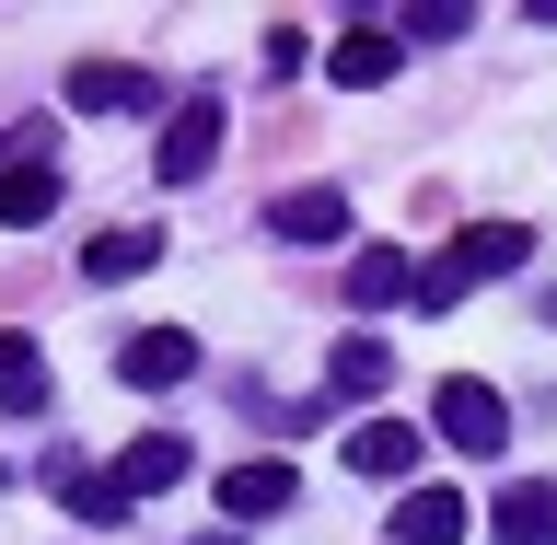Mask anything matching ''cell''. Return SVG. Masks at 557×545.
Returning <instances> with one entry per match:
<instances>
[{
  "label": "cell",
  "mask_w": 557,
  "mask_h": 545,
  "mask_svg": "<svg viewBox=\"0 0 557 545\" xmlns=\"http://www.w3.org/2000/svg\"><path fill=\"white\" fill-rule=\"evenodd\" d=\"M0 407L12 418L47 407V360H35V337H12V325H0Z\"/></svg>",
  "instance_id": "5bb4252c"
},
{
  "label": "cell",
  "mask_w": 557,
  "mask_h": 545,
  "mask_svg": "<svg viewBox=\"0 0 557 545\" xmlns=\"http://www.w3.org/2000/svg\"><path fill=\"white\" fill-rule=\"evenodd\" d=\"M290 499H302L290 465H233V476H221V522H268V511H290Z\"/></svg>",
  "instance_id": "30bf717a"
},
{
  "label": "cell",
  "mask_w": 557,
  "mask_h": 545,
  "mask_svg": "<svg viewBox=\"0 0 557 545\" xmlns=\"http://www.w3.org/2000/svg\"><path fill=\"white\" fill-rule=\"evenodd\" d=\"M430 430H442L453 453H499V442H511V407H499V383H476V372H453L442 395H430Z\"/></svg>",
  "instance_id": "7a4b0ae2"
},
{
  "label": "cell",
  "mask_w": 557,
  "mask_h": 545,
  "mask_svg": "<svg viewBox=\"0 0 557 545\" xmlns=\"http://www.w3.org/2000/svg\"><path fill=\"white\" fill-rule=\"evenodd\" d=\"M116 372H128L139 395H163V383H186V372H198V337H186V325H139V337L116 348Z\"/></svg>",
  "instance_id": "8992f818"
},
{
  "label": "cell",
  "mask_w": 557,
  "mask_h": 545,
  "mask_svg": "<svg viewBox=\"0 0 557 545\" xmlns=\"http://www.w3.org/2000/svg\"><path fill=\"white\" fill-rule=\"evenodd\" d=\"M383 383H395V348L383 337H348L337 360H325V395H383Z\"/></svg>",
  "instance_id": "9a60e30c"
},
{
  "label": "cell",
  "mask_w": 557,
  "mask_h": 545,
  "mask_svg": "<svg viewBox=\"0 0 557 545\" xmlns=\"http://www.w3.org/2000/svg\"><path fill=\"white\" fill-rule=\"evenodd\" d=\"M325 82H348V94H383V82H395V35H383V24H348V35H337V59H325Z\"/></svg>",
  "instance_id": "8fae6325"
},
{
  "label": "cell",
  "mask_w": 557,
  "mask_h": 545,
  "mask_svg": "<svg viewBox=\"0 0 557 545\" xmlns=\"http://www.w3.org/2000/svg\"><path fill=\"white\" fill-rule=\"evenodd\" d=\"M47 209H59V174H47V163H12V174H0V221H12V233H35Z\"/></svg>",
  "instance_id": "2e32d148"
},
{
  "label": "cell",
  "mask_w": 557,
  "mask_h": 545,
  "mask_svg": "<svg viewBox=\"0 0 557 545\" xmlns=\"http://www.w3.org/2000/svg\"><path fill=\"white\" fill-rule=\"evenodd\" d=\"M476 511H465V487H407L395 499V545H465Z\"/></svg>",
  "instance_id": "ba28073f"
},
{
  "label": "cell",
  "mask_w": 557,
  "mask_h": 545,
  "mask_svg": "<svg viewBox=\"0 0 557 545\" xmlns=\"http://www.w3.org/2000/svg\"><path fill=\"white\" fill-rule=\"evenodd\" d=\"M70 104L82 116H128V104H151V70L139 59H82L70 70Z\"/></svg>",
  "instance_id": "9c48e42d"
},
{
  "label": "cell",
  "mask_w": 557,
  "mask_h": 545,
  "mask_svg": "<svg viewBox=\"0 0 557 545\" xmlns=\"http://www.w3.org/2000/svg\"><path fill=\"white\" fill-rule=\"evenodd\" d=\"M522 256H534V233H522V221H476V233H453L442 256H430V268H418V302L442 313V302H465V290H476V278H511Z\"/></svg>",
  "instance_id": "6da1fadb"
},
{
  "label": "cell",
  "mask_w": 557,
  "mask_h": 545,
  "mask_svg": "<svg viewBox=\"0 0 557 545\" xmlns=\"http://www.w3.org/2000/svg\"><path fill=\"white\" fill-rule=\"evenodd\" d=\"M209 151H221V104H209V94H186V104L163 116V151H151V174H163V186H198V174H209Z\"/></svg>",
  "instance_id": "3957f363"
},
{
  "label": "cell",
  "mask_w": 557,
  "mask_h": 545,
  "mask_svg": "<svg viewBox=\"0 0 557 545\" xmlns=\"http://www.w3.org/2000/svg\"><path fill=\"white\" fill-rule=\"evenodd\" d=\"M268 221H278V244H337L348 233V198H337V186H290Z\"/></svg>",
  "instance_id": "7c38bea8"
},
{
  "label": "cell",
  "mask_w": 557,
  "mask_h": 545,
  "mask_svg": "<svg viewBox=\"0 0 557 545\" xmlns=\"http://www.w3.org/2000/svg\"><path fill=\"white\" fill-rule=\"evenodd\" d=\"M174 476H186V442H174V430H139V442L116 453V476H104V487H116V499L139 511V499H163Z\"/></svg>",
  "instance_id": "52a82bcc"
},
{
  "label": "cell",
  "mask_w": 557,
  "mask_h": 545,
  "mask_svg": "<svg viewBox=\"0 0 557 545\" xmlns=\"http://www.w3.org/2000/svg\"><path fill=\"white\" fill-rule=\"evenodd\" d=\"M337 453H348V476H383V487H395V476H418V453H430V442H418L407 418H383V407H372Z\"/></svg>",
  "instance_id": "277c9868"
},
{
  "label": "cell",
  "mask_w": 557,
  "mask_h": 545,
  "mask_svg": "<svg viewBox=\"0 0 557 545\" xmlns=\"http://www.w3.org/2000/svg\"><path fill=\"white\" fill-rule=\"evenodd\" d=\"M151 256H163V233H139V221H128V233H104L94 256H82V268H94L104 290H116V278H139V268H151Z\"/></svg>",
  "instance_id": "e0dca14e"
},
{
  "label": "cell",
  "mask_w": 557,
  "mask_h": 545,
  "mask_svg": "<svg viewBox=\"0 0 557 545\" xmlns=\"http://www.w3.org/2000/svg\"><path fill=\"white\" fill-rule=\"evenodd\" d=\"M487 534L499 545H557V476H511L487 499Z\"/></svg>",
  "instance_id": "5b68a950"
},
{
  "label": "cell",
  "mask_w": 557,
  "mask_h": 545,
  "mask_svg": "<svg viewBox=\"0 0 557 545\" xmlns=\"http://www.w3.org/2000/svg\"><path fill=\"white\" fill-rule=\"evenodd\" d=\"M348 302L383 313V302H418V268L395 256V244H372V256H348Z\"/></svg>",
  "instance_id": "4fadbf2b"
}]
</instances>
